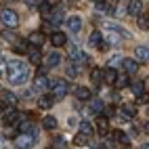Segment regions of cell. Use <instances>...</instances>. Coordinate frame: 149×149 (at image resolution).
I'll use <instances>...</instances> for the list:
<instances>
[{
  "label": "cell",
  "mask_w": 149,
  "mask_h": 149,
  "mask_svg": "<svg viewBox=\"0 0 149 149\" xmlns=\"http://www.w3.org/2000/svg\"><path fill=\"white\" fill-rule=\"evenodd\" d=\"M6 78L8 82H11L13 86H21L27 82L29 78V67L25 61H21V59H13V61L6 63Z\"/></svg>",
  "instance_id": "cell-1"
},
{
  "label": "cell",
  "mask_w": 149,
  "mask_h": 149,
  "mask_svg": "<svg viewBox=\"0 0 149 149\" xmlns=\"http://www.w3.org/2000/svg\"><path fill=\"white\" fill-rule=\"evenodd\" d=\"M0 19H2V23L6 25V27H17L19 25V15L13 11V8H4L2 13H0Z\"/></svg>",
  "instance_id": "cell-2"
},
{
  "label": "cell",
  "mask_w": 149,
  "mask_h": 149,
  "mask_svg": "<svg viewBox=\"0 0 149 149\" xmlns=\"http://www.w3.org/2000/svg\"><path fill=\"white\" fill-rule=\"evenodd\" d=\"M69 93V84H67V80H57L55 84H53V99H63L65 95Z\"/></svg>",
  "instance_id": "cell-3"
},
{
  "label": "cell",
  "mask_w": 149,
  "mask_h": 149,
  "mask_svg": "<svg viewBox=\"0 0 149 149\" xmlns=\"http://www.w3.org/2000/svg\"><path fill=\"white\" fill-rule=\"evenodd\" d=\"M51 44H53L55 48L65 46V44H67V36H65L63 32H53V34H51Z\"/></svg>",
  "instance_id": "cell-4"
},
{
  "label": "cell",
  "mask_w": 149,
  "mask_h": 149,
  "mask_svg": "<svg viewBox=\"0 0 149 149\" xmlns=\"http://www.w3.org/2000/svg\"><path fill=\"white\" fill-rule=\"evenodd\" d=\"M122 65H124V72H126V74H136V72H139V61H136V59L124 57V59H122Z\"/></svg>",
  "instance_id": "cell-5"
},
{
  "label": "cell",
  "mask_w": 149,
  "mask_h": 149,
  "mask_svg": "<svg viewBox=\"0 0 149 149\" xmlns=\"http://www.w3.org/2000/svg\"><path fill=\"white\" fill-rule=\"evenodd\" d=\"M134 57H136V61L149 63V46H143V44H139V46L134 48Z\"/></svg>",
  "instance_id": "cell-6"
},
{
  "label": "cell",
  "mask_w": 149,
  "mask_h": 149,
  "mask_svg": "<svg viewBox=\"0 0 149 149\" xmlns=\"http://www.w3.org/2000/svg\"><path fill=\"white\" fill-rule=\"evenodd\" d=\"M46 88H48L46 74H38V76H36V80H34V91H38V93H44Z\"/></svg>",
  "instance_id": "cell-7"
},
{
  "label": "cell",
  "mask_w": 149,
  "mask_h": 149,
  "mask_svg": "<svg viewBox=\"0 0 149 149\" xmlns=\"http://www.w3.org/2000/svg\"><path fill=\"white\" fill-rule=\"evenodd\" d=\"M67 27L72 29L74 34H78L82 29V17H78V15H72V17H67Z\"/></svg>",
  "instance_id": "cell-8"
},
{
  "label": "cell",
  "mask_w": 149,
  "mask_h": 149,
  "mask_svg": "<svg viewBox=\"0 0 149 149\" xmlns=\"http://www.w3.org/2000/svg\"><path fill=\"white\" fill-rule=\"evenodd\" d=\"M48 17H51V19H48V21H51L53 23V27H59V25H61L63 23V11H61V8H53V11H51V15H48Z\"/></svg>",
  "instance_id": "cell-9"
},
{
  "label": "cell",
  "mask_w": 149,
  "mask_h": 149,
  "mask_svg": "<svg viewBox=\"0 0 149 149\" xmlns=\"http://www.w3.org/2000/svg\"><path fill=\"white\" fill-rule=\"evenodd\" d=\"M27 44L40 48V46L44 44V34H42V32H32V34L27 36Z\"/></svg>",
  "instance_id": "cell-10"
},
{
  "label": "cell",
  "mask_w": 149,
  "mask_h": 149,
  "mask_svg": "<svg viewBox=\"0 0 149 149\" xmlns=\"http://www.w3.org/2000/svg\"><path fill=\"white\" fill-rule=\"evenodd\" d=\"M126 13L136 17L139 13H143V2H141V0H130V2H128V6H126Z\"/></svg>",
  "instance_id": "cell-11"
},
{
  "label": "cell",
  "mask_w": 149,
  "mask_h": 149,
  "mask_svg": "<svg viewBox=\"0 0 149 149\" xmlns=\"http://www.w3.org/2000/svg\"><path fill=\"white\" fill-rule=\"evenodd\" d=\"M122 38H124V36L120 34V25H118L116 29H109V34H107V42H109V44H113V46H118Z\"/></svg>",
  "instance_id": "cell-12"
},
{
  "label": "cell",
  "mask_w": 149,
  "mask_h": 149,
  "mask_svg": "<svg viewBox=\"0 0 149 149\" xmlns=\"http://www.w3.org/2000/svg\"><path fill=\"white\" fill-rule=\"evenodd\" d=\"M34 141H36V136L29 134V132H25L23 136L17 139V147H34Z\"/></svg>",
  "instance_id": "cell-13"
},
{
  "label": "cell",
  "mask_w": 149,
  "mask_h": 149,
  "mask_svg": "<svg viewBox=\"0 0 149 149\" xmlns=\"http://www.w3.org/2000/svg\"><path fill=\"white\" fill-rule=\"evenodd\" d=\"M59 63H61V55H59L57 51L55 53H51V55H46V59H44V65L51 69V67H57Z\"/></svg>",
  "instance_id": "cell-14"
},
{
  "label": "cell",
  "mask_w": 149,
  "mask_h": 149,
  "mask_svg": "<svg viewBox=\"0 0 149 149\" xmlns=\"http://www.w3.org/2000/svg\"><path fill=\"white\" fill-rule=\"evenodd\" d=\"M107 126H109L107 116H99V118H97V124H95L97 132H99V134H107Z\"/></svg>",
  "instance_id": "cell-15"
},
{
  "label": "cell",
  "mask_w": 149,
  "mask_h": 149,
  "mask_svg": "<svg viewBox=\"0 0 149 149\" xmlns=\"http://www.w3.org/2000/svg\"><path fill=\"white\" fill-rule=\"evenodd\" d=\"M128 84H130V78H128V74H118L116 80H113V86H116V88H126Z\"/></svg>",
  "instance_id": "cell-16"
},
{
  "label": "cell",
  "mask_w": 149,
  "mask_h": 149,
  "mask_svg": "<svg viewBox=\"0 0 149 149\" xmlns=\"http://www.w3.org/2000/svg\"><path fill=\"white\" fill-rule=\"evenodd\" d=\"M27 57H29V63H34V65H38L42 61V55H40V51H38V46H32L27 51Z\"/></svg>",
  "instance_id": "cell-17"
},
{
  "label": "cell",
  "mask_w": 149,
  "mask_h": 149,
  "mask_svg": "<svg viewBox=\"0 0 149 149\" xmlns=\"http://www.w3.org/2000/svg\"><path fill=\"white\" fill-rule=\"evenodd\" d=\"M38 11H40V15L44 19H48V15H51V11H53V2H51V0H42L40 6H38Z\"/></svg>",
  "instance_id": "cell-18"
},
{
  "label": "cell",
  "mask_w": 149,
  "mask_h": 149,
  "mask_svg": "<svg viewBox=\"0 0 149 149\" xmlns=\"http://www.w3.org/2000/svg\"><path fill=\"white\" fill-rule=\"evenodd\" d=\"M120 116L124 118V120H130V118L136 116V109H134L132 105H122V107H120Z\"/></svg>",
  "instance_id": "cell-19"
},
{
  "label": "cell",
  "mask_w": 149,
  "mask_h": 149,
  "mask_svg": "<svg viewBox=\"0 0 149 149\" xmlns=\"http://www.w3.org/2000/svg\"><path fill=\"white\" fill-rule=\"evenodd\" d=\"M136 23H139V27H141L143 32H147L149 29V13H139L136 15Z\"/></svg>",
  "instance_id": "cell-20"
},
{
  "label": "cell",
  "mask_w": 149,
  "mask_h": 149,
  "mask_svg": "<svg viewBox=\"0 0 149 149\" xmlns=\"http://www.w3.org/2000/svg\"><path fill=\"white\" fill-rule=\"evenodd\" d=\"M101 42H103V36H101V32H99V29H95V32L91 34V36H88V44H91V46H101Z\"/></svg>",
  "instance_id": "cell-21"
},
{
  "label": "cell",
  "mask_w": 149,
  "mask_h": 149,
  "mask_svg": "<svg viewBox=\"0 0 149 149\" xmlns=\"http://www.w3.org/2000/svg\"><path fill=\"white\" fill-rule=\"evenodd\" d=\"M91 95H93V93L88 91L86 86H78V88H76V97L80 99V101H88V99H91Z\"/></svg>",
  "instance_id": "cell-22"
},
{
  "label": "cell",
  "mask_w": 149,
  "mask_h": 149,
  "mask_svg": "<svg viewBox=\"0 0 149 149\" xmlns=\"http://www.w3.org/2000/svg\"><path fill=\"white\" fill-rule=\"evenodd\" d=\"M116 67H109L107 65V69H105V72H103V80L107 82V84H113V80H116Z\"/></svg>",
  "instance_id": "cell-23"
},
{
  "label": "cell",
  "mask_w": 149,
  "mask_h": 149,
  "mask_svg": "<svg viewBox=\"0 0 149 149\" xmlns=\"http://www.w3.org/2000/svg\"><path fill=\"white\" fill-rule=\"evenodd\" d=\"M17 116H19V113L15 111L13 107H11V109L6 107V109H4V124H15V120H17Z\"/></svg>",
  "instance_id": "cell-24"
},
{
  "label": "cell",
  "mask_w": 149,
  "mask_h": 149,
  "mask_svg": "<svg viewBox=\"0 0 149 149\" xmlns=\"http://www.w3.org/2000/svg\"><path fill=\"white\" fill-rule=\"evenodd\" d=\"M0 95H2V99H4L6 103H11V105H17V103H19V97L13 95L11 91H0Z\"/></svg>",
  "instance_id": "cell-25"
},
{
  "label": "cell",
  "mask_w": 149,
  "mask_h": 149,
  "mask_svg": "<svg viewBox=\"0 0 149 149\" xmlns=\"http://www.w3.org/2000/svg\"><path fill=\"white\" fill-rule=\"evenodd\" d=\"M42 126L46 128V130H55V128H57V120L53 116H44L42 118Z\"/></svg>",
  "instance_id": "cell-26"
},
{
  "label": "cell",
  "mask_w": 149,
  "mask_h": 149,
  "mask_svg": "<svg viewBox=\"0 0 149 149\" xmlns=\"http://www.w3.org/2000/svg\"><path fill=\"white\" fill-rule=\"evenodd\" d=\"M53 101H55V99L53 97H40V99H38V107H40V109H48V107H53Z\"/></svg>",
  "instance_id": "cell-27"
},
{
  "label": "cell",
  "mask_w": 149,
  "mask_h": 149,
  "mask_svg": "<svg viewBox=\"0 0 149 149\" xmlns=\"http://www.w3.org/2000/svg\"><path fill=\"white\" fill-rule=\"evenodd\" d=\"M103 111V101L101 99H93L91 101V113H101Z\"/></svg>",
  "instance_id": "cell-28"
},
{
  "label": "cell",
  "mask_w": 149,
  "mask_h": 149,
  "mask_svg": "<svg viewBox=\"0 0 149 149\" xmlns=\"http://www.w3.org/2000/svg\"><path fill=\"white\" fill-rule=\"evenodd\" d=\"M80 132H82V134H86V136H91V134L95 132V128H93V124H91V122H86V120H84V122H80Z\"/></svg>",
  "instance_id": "cell-29"
},
{
  "label": "cell",
  "mask_w": 149,
  "mask_h": 149,
  "mask_svg": "<svg viewBox=\"0 0 149 149\" xmlns=\"http://www.w3.org/2000/svg\"><path fill=\"white\" fill-rule=\"evenodd\" d=\"M122 59H124V57H122L120 53H113L111 57H109V61H107V65H109V67H116V65H120V63H122Z\"/></svg>",
  "instance_id": "cell-30"
},
{
  "label": "cell",
  "mask_w": 149,
  "mask_h": 149,
  "mask_svg": "<svg viewBox=\"0 0 149 149\" xmlns=\"http://www.w3.org/2000/svg\"><path fill=\"white\" fill-rule=\"evenodd\" d=\"M4 136H6V139L17 136V126H15V124H6V128H4Z\"/></svg>",
  "instance_id": "cell-31"
},
{
  "label": "cell",
  "mask_w": 149,
  "mask_h": 149,
  "mask_svg": "<svg viewBox=\"0 0 149 149\" xmlns=\"http://www.w3.org/2000/svg\"><path fill=\"white\" fill-rule=\"evenodd\" d=\"M91 80H93L95 84H99V82L103 80V72H101V69H97V67H95L93 72H91Z\"/></svg>",
  "instance_id": "cell-32"
},
{
  "label": "cell",
  "mask_w": 149,
  "mask_h": 149,
  "mask_svg": "<svg viewBox=\"0 0 149 149\" xmlns=\"http://www.w3.org/2000/svg\"><path fill=\"white\" fill-rule=\"evenodd\" d=\"M130 86H132V93H134V95H141V93H145V84H143L141 80H136V82H132Z\"/></svg>",
  "instance_id": "cell-33"
},
{
  "label": "cell",
  "mask_w": 149,
  "mask_h": 149,
  "mask_svg": "<svg viewBox=\"0 0 149 149\" xmlns=\"http://www.w3.org/2000/svg\"><path fill=\"white\" fill-rule=\"evenodd\" d=\"M0 36H2L4 40H15V32H13V27H11V29H4V32L0 34Z\"/></svg>",
  "instance_id": "cell-34"
},
{
  "label": "cell",
  "mask_w": 149,
  "mask_h": 149,
  "mask_svg": "<svg viewBox=\"0 0 149 149\" xmlns=\"http://www.w3.org/2000/svg\"><path fill=\"white\" fill-rule=\"evenodd\" d=\"M78 72H80V67H78L76 63L67 67V76H69V78H74V76H78Z\"/></svg>",
  "instance_id": "cell-35"
},
{
  "label": "cell",
  "mask_w": 149,
  "mask_h": 149,
  "mask_svg": "<svg viewBox=\"0 0 149 149\" xmlns=\"http://www.w3.org/2000/svg\"><path fill=\"white\" fill-rule=\"evenodd\" d=\"M86 141H88V136H86V134H82V132H78V134H76V143H78V145H86Z\"/></svg>",
  "instance_id": "cell-36"
},
{
  "label": "cell",
  "mask_w": 149,
  "mask_h": 149,
  "mask_svg": "<svg viewBox=\"0 0 149 149\" xmlns=\"http://www.w3.org/2000/svg\"><path fill=\"white\" fill-rule=\"evenodd\" d=\"M13 48H15V53H25V51H27V44H25V42H17Z\"/></svg>",
  "instance_id": "cell-37"
},
{
  "label": "cell",
  "mask_w": 149,
  "mask_h": 149,
  "mask_svg": "<svg viewBox=\"0 0 149 149\" xmlns=\"http://www.w3.org/2000/svg\"><path fill=\"white\" fill-rule=\"evenodd\" d=\"M136 101L141 103V105H147V103H149V95H145V93H141V95H136Z\"/></svg>",
  "instance_id": "cell-38"
},
{
  "label": "cell",
  "mask_w": 149,
  "mask_h": 149,
  "mask_svg": "<svg viewBox=\"0 0 149 149\" xmlns=\"http://www.w3.org/2000/svg\"><path fill=\"white\" fill-rule=\"evenodd\" d=\"M103 116L113 118V116H116V109H113V107H103Z\"/></svg>",
  "instance_id": "cell-39"
},
{
  "label": "cell",
  "mask_w": 149,
  "mask_h": 149,
  "mask_svg": "<svg viewBox=\"0 0 149 149\" xmlns=\"http://www.w3.org/2000/svg\"><path fill=\"white\" fill-rule=\"evenodd\" d=\"M55 147H65V139H63V136L55 139Z\"/></svg>",
  "instance_id": "cell-40"
},
{
  "label": "cell",
  "mask_w": 149,
  "mask_h": 149,
  "mask_svg": "<svg viewBox=\"0 0 149 149\" xmlns=\"http://www.w3.org/2000/svg\"><path fill=\"white\" fill-rule=\"evenodd\" d=\"M4 109H6V103H4V99H0V113H2Z\"/></svg>",
  "instance_id": "cell-41"
},
{
  "label": "cell",
  "mask_w": 149,
  "mask_h": 149,
  "mask_svg": "<svg viewBox=\"0 0 149 149\" xmlns=\"http://www.w3.org/2000/svg\"><path fill=\"white\" fill-rule=\"evenodd\" d=\"M107 4H113V6H116V4H118V0H107Z\"/></svg>",
  "instance_id": "cell-42"
},
{
  "label": "cell",
  "mask_w": 149,
  "mask_h": 149,
  "mask_svg": "<svg viewBox=\"0 0 149 149\" xmlns=\"http://www.w3.org/2000/svg\"><path fill=\"white\" fill-rule=\"evenodd\" d=\"M145 132H147V134H149V122H147V124H145Z\"/></svg>",
  "instance_id": "cell-43"
},
{
  "label": "cell",
  "mask_w": 149,
  "mask_h": 149,
  "mask_svg": "<svg viewBox=\"0 0 149 149\" xmlns=\"http://www.w3.org/2000/svg\"><path fill=\"white\" fill-rule=\"evenodd\" d=\"M25 2H27V4H36V0H25Z\"/></svg>",
  "instance_id": "cell-44"
},
{
  "label": "cell",
  "mask_w": 149,
  "mask_h": 149,
  "mask_svg": "<svg viewBox=\"0 0 149 149\" xmlns=\"http://www.w3.org/2000/svg\"><path fill=\"white\" fill-rule=\"evenodd\" d=\"M0 76H2V74H0Z\"/></svg>",
  "instance_id": "cell-45"
},
{
  "label": "cell",
  "mask_w": 149,
  "mask_h": 149,
  "mask_svg": "<svg viewBox=\"0 0 149 149\" xmlns=\"http://www.w3.org/2000/svg\"><path fill=\"white\" fill-rule=\"evenodd\" d=\"M95 2H97V0H95Z\"/></svg>",
  "instance_id": "cell-46"
}]
</instances>
